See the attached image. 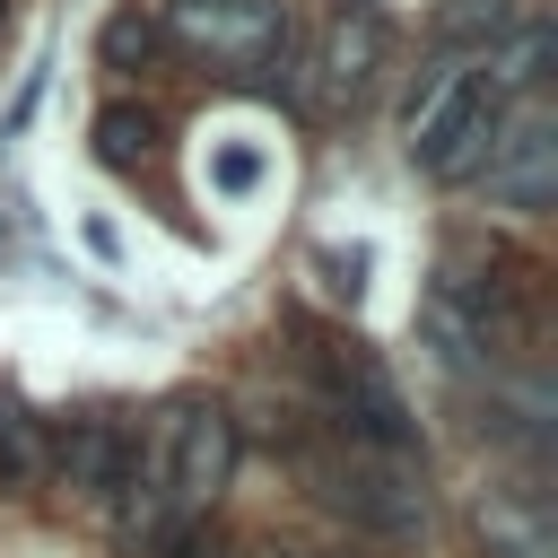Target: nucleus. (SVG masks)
Listing matches in <instances>:
<instances>
[{"label":"nucleus","mask_w":558,"mask_h":558,"mask_svg":"<svg viewBox=\"0 0 558 558\" xmlns=\"http://www.w3.org/2000/svg\"><path fill=\"white\" fill-rule=\"evenodd\" d=\"M497 131H506V105L480 87V70H462V61L418 70V87H410V105H401V148H410V166H427V174H445V183H480Z\"/></svg>","instance_id":"f257e3e1"},{"label":"nucleus","mask_w":558,"mask_h":558,"mask_svg":"<svg viewBox=\"0 0 558 558\" xmlns=\"http://www.w3.org/2000/svg\"><path fill=\"white\" fill-rule=\"evenodd\" d=\"M305 366H314V384H323V418L349 436V445H375V453H410V401H401V384L357 349V340H305Z\"/></svg>","instance_id":"f03ea898"},{"label":"nucleus","mask_w":558,"mask_h":558,"mask_svg":"<svg viewBox=\"0 0 558 558\" xmlns=\"http://www.w3.org/2000/svg\"><path fill=\"white\" fill-rule=\"evenodd\" d=\"M314 471V488L357 523V532H375V541H410L418 523H427V497L410 488V453H375V445H331V453H314L305 462Z\"/></svg>","instance_id":"7ed1b4c3"},{"label":"nucleus","mask_w":558,"mask_h":558,"mask_svg":"<svg viewBox=\"0 0 558 558\" xmlns=\"http://www.w3.org/2000/svg\"><path fill=\"white\" fill-rule=\"evenodd\" d=\"M157 35L218 70H270L288 61V9L279 0H166Z\"/></svg>","instance_id":"20e7f679"},{"label":"nucleus","mask_w":558,"mask_h":558,"mask_svg":"<svg viewBox=\"0 0 558 558\" xmlns=\"http://www.w3.org/2000/svg\"><path fill=\"white\" fill-rule=\"evenodd\" d=\"M227 471H235V418L218 401L174 410L166 418V506H174V523L209 514L218 488H227Z\"/></svg>","instance_id":"39448f33"},{"label":"nucleus","mask_w":558,"mask_h":558,"mask_svg":"<svg viewBox=\"0 0 558 558\" xmlns=\"http://www.w3.org/2000/svg\"><path fill=\"white\" fill-rule=\"evenodd\" d=\"M480 183L506 209H549V192H558V131H549L541 105H506V131H497Z\"/></svg>","instance_id":"423d86ee"},{"label":"nucleus","mask_w":558,"mask_h":558,"mask_svg":"<svg viewBox=\"0 0 558 558\" xmlns=\"http://www.w3.org/2000/svg\"><path fill=\"white\" fill-rule=\"evenodd\" d=\"M52 453V471L70 480V497H87V506H113L122 497V480H131V453H140V436H131V418H78L70 436H52L44 445Z\"/></svg>","instance_id":"0eeeda50"},{"label":"nucleus","mask_w":558,"mask_h":558,"mask_svg":"<svg viewBox=\"0 0 558 558\" xmlns=\"http://www.w3.org/2000/svg\"><path fill=\"white\" fill-rule=\"evenodd\" d=\"M384 52H392V35H384V17H375V9H349V17H331V35H323V52H314V87H323L331 105H357V96L375 87V70H384Z\"/></svg>","instance_id":"6e6552de"},{"label":"nucleus","mask_w":558,"mask_h":558,"mask_svg":"<svg viewBox=\"0 0 558 558\" xmlns=\"http://www.w3.org/2000/svg\"><path fill=\"white\" fill-rule=\"evenodd\" d=\"M44 471H52V453H44V427L26 418V410H9L0 401V488H44Z\"/></svg>","instance_id":"1a4fd4ad"},{"label":"nucleus","mask_w":558,"mask_h":558,"mask_svg":"<svg viewBox=\"0 0 558 558\" xmlns=\"http://www.w3.org/2000/svg\"><path fill=\"white\" fill-rule=\"evenodd\" d=\"M96 157H105V166H148V157H157V122H148L140 105H105V113H96Z\"/></svg>","instance_id":"9d476101"},{"label":"nucleus","mask_w":558,"mask_h":558,"mask_svg":"<svg viewBox=\"0 0 558 558\" xmlns=\"http://www.w3.org/2000/svg\"><path fill=\"white\" fill-rule=\"evenodd\" d=\"M514 17H523L514 0H453V9L436 17V35H445L453 52H462V44H471V52H488V44H497V35L514 26Z\"/></svg>","instance_id":"9b49d317"},{"label":"nucleus","mask_w":558,"mask_h":558,"mask_svg":"<svg viewBox=\"0 0 558 558\" xmlns=\"http://www.w3.org/2000/svg\"><path fill=\"white\" fill-rule=\"evenodd\" d=\"M157 44H166V35H157V17H140V9H122V17L105 26V61H113V70H131V52L148 61Z\"/></svg>","instance_id":"f8f14e48"},{"label":"nucleus","mask_w":558,"mask_h":558,"mask_svg":"<svg viewBox=\"0 0 558 558\" xmlns=\"http://www.w3.org/2000/svg\"><path fill=\"white\" fill-rule=\"evenodd\" d=\"M0 26H9V9H0Z\"/></svg>","instance_id":"ddd939ff"}]
</instances>
